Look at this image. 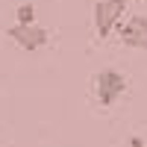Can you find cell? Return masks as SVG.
I'll list each match as a JSON object with an SVG mask.
<instances>
[{"label": "cell", "mask_w": 147, "mask_h": 147, "mask_svg": "<svg viewBox=\"0 0 147 147\" xmlns=\"http://www.w3.org/2000/svg\"><path fill=\"white\" fill-rule=\"evenodd\" d=\"M124 91H127L124 74H118L112 68H103L94 77V94H97V100H100V106H115Z\"/></svg>", "instance_id": "obj_1"}, {"label": "cell", "mask_w": 147, "mask_h": 147, "mask_svg": "<svg viewBox=\"0 0 147 147\" xmlns=\"http://www.w3.org/2000/svg\"><path fill=\"white\" fill-rule=\"evenodd\" d=\"M124 12H127V0H100L94 6V30H97V35L109 38Z\"/></svg>", "instance_id": "obj_2"}, {"label": "cell", "mask_w": 147, "mask_h": 147, "mask_svg": "<svg viewBox=\"0 0 147 147\" xmlns=\"http://www.w3.org/2000/svg\"><path fill=\"white\" fill-rule=\"evenodd\" d=\"M6 35L21 47V50H38V47H44L47 38H50V32H47L44 27H35V24H30V27L15 24V27L6 30Z\"/></svg>", "instance_id": "obj_3"}, {"label": "cell", "mask_w": 147, "mask_h": 147, "mask_svg": "<svg viewBox=\"0 0 147 147\" xmlns=\"http://www.w3.org/2000/svg\"><path fill=\"white\" fill-rule=\"evenodd\" d=\"M121 41L127 47H138V50H147V18L144 15H132L127 24L118 27Z\"/></svg>", "instance_id": "obj_4"}, {"label": "cell", "mask_w": 147, "mask_h": 147, "mask_svg": "<svg viewBox=\"0 0 147 147\" xmlns=\"http://www.w3.org/2000/svg\"><path fill=\"white\" fill-rule=\"evenodd\" d=\"M15 18H18L21 27H30V24H35V6H32V3H21L18 12H15Z\"/></svg>", "instance_id": "obj_5"}, {"label": "cell", "mask_w": 147, "mask_h": 147, "mask_svg": "<svg viewBox=\"0 0 147 147\" xmlns=\"http://www.w3.org/2000/svg\"><path fill=\"white\" fill-rule=\"evenodd\" d=\"M129 144H132V147H144V141H141L138 136H132V141H129Z\"/></svg>", "instance_id": "obj_6"}]
</instances>
